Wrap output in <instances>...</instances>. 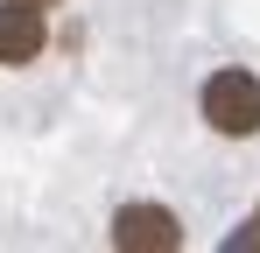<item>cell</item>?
Segmentation results:
<instances>
[{
	"label": "cell",
	"instance_id": "6da1fadb",
	"mask_svg": "<svg viewBox=\"0 0 260 253\" xmlns=\"http://www.w3.org/2000/svg\"><path fill=\"white\" fill-rule=\"evenodd\" d=\"M197 113H204V126L225 134V141H253V134H260V78L239 71V64H232V71H211Z\"/></svg>",
	"mask_w": 260,
	"mask_h": 253
},
{
	"label": "cell",
	"instance_id": "7a4b0ae2",
	"mask_svg": "<svg viewBox=\"0 0 260 253\" xmlns=\"http://www.w3.org/2000/svg\"><path fill=\"white\" fill-rule=\"evenodd\" d=\"M113 246L120 253H176L183 246V218L169 204H120L113 211Z\"/></svg>",
	"mask_w": 260,
	"mask_h": 253
},
{
	"label": "cell",
	"instance_id": "3957f363",
	"mask_svg": "<svg viewBox=\"0 0 260 253\" xmlns=\"http://www.w3.org/2000/svg\"><path fill=\"white\" fill-rule=\"evenodd\" d=\"M43 42H49L43 7H28V0H0V64H36Z\"/></svg>",
	"mask_w": 260,
	"mask_h": 253
},
{
	"label": "cell",
	"instance_id": "277c9868",
	"mask_svg": "<svg viewBox=\"0 0 260 253\" xmlns=\"http://www.w3.org/2000/svg\"><path fill=\"white\" fill-rule=\"evenodd\" d=\"M239 246H260V218H246V225H239V232L225 239V253H239Z\"/></svg>",
	"mask_w": 260,
	"mask_h": 253
},
{
	"label": "cell",
	"instance_id": "5b68a950",
	"mask_svg": "<svg viewBox=\"0 0 260 253\" xmlns=\"http://www.w3.org/2000/svg\"><path fill=\"white\" fill-rule=\"evenodd\" d=\"M28 7H43V14H49V7H63V0H28Z\"/></svg>",
	"mask_w": 260,
	"mask_h": 253
}]
</instances>
